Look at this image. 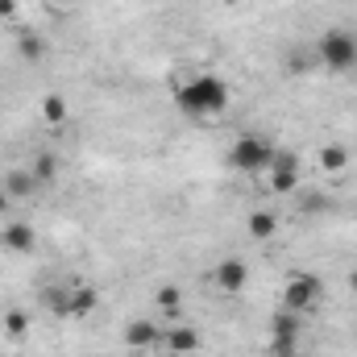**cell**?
<instances>
[{
	"mask_svg": "<svg viewBox=\"0 0 357 357\" xmlns=\"http://www.w3.org/2000/svg\"><path fill=\"white\" fill-rule=\"evenodd\" d=\"M175 104L183 116H220L229 108V84L220 75H199L175 88Z\"/></svg>",
	"mask_w": 357,
	"mask_h": 357,
	"instance_id": "obj_1",
	"label": "cell"
},
{
	"mask_svg": "<svg viewBox=\"0 0 357 357\" xmlns=\"http://www.w3.org/2000/svg\"><path fill=\"white\" fill-rule=\"evenodd\" d=\"M316 59H320L328 71H337V75L357 71V33L354 29H328V33H320Z\"/></svg>",
	"mask_w": 357,
	"mask_h": 357,
	"instance_id": "obj_2",
	"label": "cell"
},
{
	"mask_svg": "<svg viewBox=\"0 0 357 357\" xmlns=\"http://www.w3.org/2000/svg\"><path fill=\"white\" fill-rule=\"evenodd\" d=\"M320 295H324V282H320V274H312V270H295V274H287V287H282V307H291V312H312L316 303H320Z\"/></svg>",
	"mask_w": 357,
	"mask_h": 357,
	"instance_id": "obj_3",
	"label": "cell"
},
{
	"mask_svg": "<svg viewBox=\"0 0 357 357\" xmlns=\"http://www.w3.org/2000/svg\"><path fill=\"white\" fill-rule=\"evenodd\" d=\"M229 162H233L237 171H245V175L270 171V162H274V146H270L266 137H258V133H245V137H237V142H233Z\"/></svg>",
	"mask_w": 357,
	"mask_h": 357,
	"instance_id": "obj_4",
	"label": "cell"
},
{
	"mask_svg": "<svg viewBox=\"0 0 357 357\" xmlns=\"http://www.w3.org/2000/svg\"><path fill=\"white\" fill-rule=\"evenodd\" d=\"M212 287L225 291V295H241V291L250 287V266H245L241 258H225V262H216V266H212Z\"/></svg>",
	"mask_w": 357,
	"mask_h": 357,
	"instance_id": "obj_5",
	"label": "cell"
},
{
	"mask_svg": "<svg viewBox=\"0 0 357 357\" xmlns=\"http://www.w3.org/2000/svg\"><path fill=\"white\" fill-rule=\"evenodd\" d=\"M299 187V158L291 150H274V162H270V191L278 195H291Z\"/></svg>",
	"mask_w": 357,
	"mask_h": 357,
	"instance_id": "obj_6",
	"label": "cell"
},
{
	"mask_svg": "<svg viewBox=\"0 0 357 357\" xmlns=\"http://www.w3.org/2000/svg\"><path fill=\"white\" fill-rule=\"evenodd\" d=\"M158 345H162V328L154 320L137 316V320L125 324V349L129 354H146V349H158Z\"/></svg>",
	"mask_w": 357,
	"mask_h": 357,
	"instance_id": "obj_7",
	"label": "cell"
},
{
	"mask_svg": "<svg viewBox=\"0 0 357 357\" xmlns=\"http://www.w3.org/2000/svg\"><path fill=\"white\" fill-rule=\"evenodd\" d=\"M0 241H4V250H13V254H29V250L38 245V233H33V225H25V220H13V225H4Z\"/></svg>",
	"mask_w": 357,
	"mask_h": 357,
	"instance_id": "obj_8",
	"label": "cell"
},
{
	"mask_svg": "<svg viewBox=\"0 0 357 357\" xmlns=\"http://www.w3.org/2000/svg\"><path fill=\"white\" fill-rule=\"evenodd\" d=\"M162 345H167L171 354H195V349H199V333H195L191 324H175V328L162 333Z\"/></svg>",
	"mask_w": 357,
	"mask_h": 357,
	"instance_id": "obj_9",
	"label": "cell"
},
{
	"mask_svg": "<svg viewBox=\"0 0 357 357\" xmlns=\"http://www.w3.org/2000/svg\"><path fill=\"white\" fill-rule=\"evenodd\" d=\"M4 191H8V199H29L38 191V178L29 175V167H13L4 175Z\"/></svg>",
	"mask_w": 357,
	"mask_h": 357,
	"instance_id": "obj_10",
	"label": "cell"
},
{
	"mask_svg": "<svg viewBox=\"0 0 357 357\" xmlns=\"http://www.w3.org/2000/svg\"><path fill=\"white\" fill-rule=\"evenodd\" d=\"M245 233H250L254 241H270V237H278V212H266V208L250 212V220H245Z\"/></svg>",
	"mask_w": 357,
	"mask_h": 357,
	"instance_id": "obj_11",
	"label": "cell"
},
{
	"mask_svg": "<svg viewBox=\"0 0 357 357\" xmlns=\"http://www.w3.org/2000/svg\"><path fill=\"white\" fill-rule=\"evenodd\" d=\"M299 328H303V316L291 312V307H278L270 316V337H295L299 341Z\"/></svg>",
	"mask_w": 357,
	"mask_h": 357,
	"instance_id": "obj_12",
	"label": "cell"
},
{
	"mask_svg": "<svg viewBox=\"0 0 357 357\" xmlns=\"http://www.w3.org/2000/svg\"><path fill=\"white\" fill-rule=\"evenodd\" d=\"M320 167H324L328 175H341V171L349 167V146H341V142L320 146Z\"/></svg>",
	"mask_w": 357,
	"mask_h": 357,
	"instance_id": "obj_13",
	"label": "cell"
},
{
	"mask_svg": "<svg viewBox=\"0 0 357 357\" xmlns=\"http://www.w3.org/2000/svg\"><path fill=\"white\" fill-rule=\"evenodd\" d=\"M96 307H100L96 287H71V316H75V320H88Z\"/></svg>",
	"mask_w": 357,
	"mask_h": 357,
	"instance_id": "obj_14",
	"label": "cell"
},
{
	"mask_svg": "<svg viewBox=\"0 0 357 357\" xmlns=\"http://www.w3.org/2000/svg\"><path fill=\"white\" fill-rule=\"evenodd\" d=\"M29 175L38 178V187H50V183L59 178V158H54V154H38L33 167H29Z\"/></svg>",
	"mask_w": 357,
	"mask_h": 357,
	"instance_id": "obj_15",
	"label": "cell"
},
{
	"mask_svg": "<svg viewBox=\"0 0 357 357\" xmlns=\"http://www.w3.org/2000/svg\"><path fill=\"white\" fill-rule=\"evenodd\" d=\"M158 312H162L167 320H178V312H183V291H178L175 282H167V287L158 291Z\"/></svg>",
	"mask_w": 357,
	"mask_h": 357,
	"instance_id": "obj_16",
	"label": "cell"
},
{
	"mask_svg": "<svg viewBox=\"0 0 357 357\" xmlns=\"http://www.w3.org/2000/svg\"><path fill=\"white\" fill-rule=\"evenodd\" d=\"M42 116H46V125H63L67 116H71V108H67V100L63 96H42Z\"/></svg>",
	"mask_w": 357,
	"mask_h": 357,
	"instance_id": "obj_17",
	"label": "cell"
},
{
	"mask_svg": "<svg viewBox=\"0 0 357 357\" xmlns=\"http://www.w3.org/2000/svg\"><path fill=\"white\" fill-rule=\"evenodd\" d=\"M42 303L50 307V316H71V291H63V287H50L46 295H42Z\"/></svg>",
	"mask_w": 357,
	"mask_h": 357,
	"instance_id": "obj_18",
	"label": "cell"
},
{
	"mask_svg": "<svg viewBox=\"0 0 357 357\" xmlns=\"http://www.w3.org/2000/svg\"><path fill=\"white\" fill-rule=\"evenodd\" d=\"M4 333H8L13 341H21V337L29 333V316H25V312H4Z\"/></svg>",
	"mask_w": 357,
	"mask_h": 357,
	"instance_id": "obj_19",
	"label": "cell"
},
{
	"mask_svg": "<svg viewBox=\"0 0 357 357\" xmlns=\"http://www.w3.org/2000/svg\"><path fill=\"white\" fill-rule=\"evenodd\" d=\"M21 54H25L29 63H38V59H46V42H42L38 33H21Z\"/></svg>",
	"mask_w": 357,
	"mask_h": 357,
	"instance_id": "obj_20",
	"label": "cell"
},
{
	"mask_svg": "<svg viewBox=\"0 0 357 357\" xmlns=\"http://www.w3.org/2000/svg\"><path fill=\"white\" fill-rule=\"evenodd\" d=\"M312 63H316V50H312V54H303V50H295V54H291V63H287V71H291V75H303V71H307Z\"/></svg>",
	"mask_w": 357,
	"mask_h": 357,
	"instance_id": "obj_21",
	"label": "cell"
},
{
	"mask_svg": "<svg viewBox=\"0 0 357 357\" xmlns=\"http://www.w3.org/2000/svg\"><path fill=\"white\" fill-rule=\"evenodd\" d=\"M270 357H295V337H270Z\"/></svg>",
	"mask_w": 357,
	"mask_h": 357,
	"instance_id": "obj_22",
	"label": "cell"
},
{
	"mask_svg": "<svg viewBox=\"0 0 357 357\" xmlns=\"http://www.w3.org/2000/svg\"><path fill=\"white\" fill-rule=\"evenodd\" d=\"M13 13H17V0H0V17H4V21H8V17H13Z\"/></svg>",
	"mask_w": 357,
	"mask_h": 357,
	"instance_id": "obj_23",
	"label": "cell"
},
{
	"mask_svg": "<svg viewBox=\"0 0 357 357\" xmlns=\"http://www.w3.org/2000/svg\"><path fill=\"white\" fill-rule=\"evenodd\" d=\"M8 204H13V199H8V191L0 187V212H8Z\"/></svg>",
	"mask_w": 357,
	"mask_h": 357,
	"instance_id": "obj_24",
	"label": "cell"
},
{
	"mask_svg": "<svg viewBox=\"0 0 357 357\" xmlns=\"http://www.w3.org/2000/svg\"><path fill=\"white\" fill-rule=\"evenodd\" d=\"M349 287L357 291V270H349Z\"/></svg>",
	"mask_w": 357,
	"mask_h": 357,
	"instance_id": "obj_25",
	"label": "cell"
},
{
	"mask_svg": "<svg viewBox=\"0 0 357 357\" xmlns=\"http://www.w3.org/2000/svg\"><path fill=\"white\" fill-rule=\"evenodd\" d=\"M225 4H237V0H225Z\"/></svg>",
	"mask_w": 357,
	"mask_h": 357,
	"instance_id": "obj_26",
	"label": "cell"
},
{
	"mask_svg": "<svg viewBox=\"0 0 357 357\" xmlns=\"http://www.w3.org/2000/svg\"><path fill=\"white\" fill-rule=\"evenodd\" d=\"M63 4H75V0H63Z\"/></svg>",
	"mask_w": 357,
	"mask_h": 357,
	"instance_id": "obj_27",
	"label": "cell"
}]
</instances>
